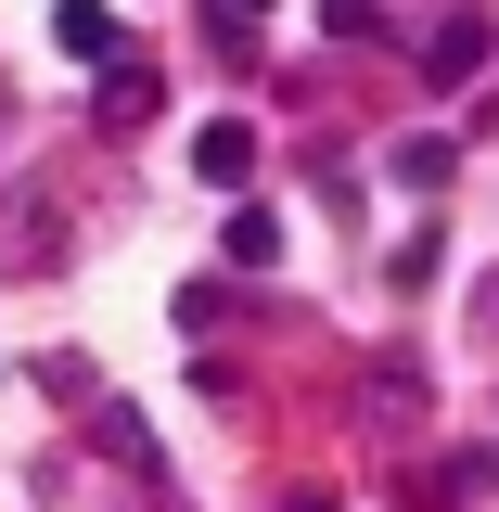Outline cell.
Returning a JSON list of instances; mask_svg holds the SVG:
<instances>
[{
  "label": "cell",
  "mask_w": 499,
  "mask_h": 512,
  "mask_svg": "<svg viewBox=\"0 0 499 512\" xmlns=\"http://www.w3.org/2000/svg\"><path fill=\"white\" fill-rule=\"evenodd\" d=\"M52 39L77 64H116V13H103V0H52Z\"/></svg>",
  "instance_id": "obj_3"
},
{
  "label": "cell",
  "mask_w": 499,
  "mask_h": 512,
  "mask_svg": "<svg viewBox=\"0 0 499 512\" xmlns=\"http://www.w3.org/2000/svg\"><path fill=\"white\" fill-rule=\"evenodd\" d=\"M436 256H448V244H436V231H410V244L384 256V282H397V295H423V282H436Z\"/></svg>",
  "instance_id": "obj_8"
},
{
  "label": "cell",
  "mask_w": 499,
  "mask_h": 512,
  "mask_svg": "<svg viewBox=\"0 0 499 512\" xmlns=\"http://www.w3.org/2000/svg\"><path fill=\"white\" fill-rule=\"evenodd\" d=\"M154 116V64H103V128H141Z\"/></svg>",
  "instance_id": "obj_5"
},
{
  "label": "cell",
  "mask_w": 499,
  "mask_h": 512,
  "mask_svg": "<svg viewBox=\"0 0 499 512\" xmlns=\"http://www.w3.org/2000/svg\"><path fill=\"white\" fill-rule=\"evenodd\" d=\"M384 167H397V192H448V167H461V154H448L436 128H410V141H384Z\"/></svg>",
  "instance_id": "obj_4"
},
{
  "label": "cell",
  "mask_w": 499,
  "mask_h": 512,
  "mask_svg": "<svg viewBox=\"0 0 499 512\" xmlns=\"http://www.w3.org/2000/svg\"><path fill=\"white\" fill-rule=\"evenodd\" d=\"M90 436H103V448H116V461H128V474L154 487V436H141V410H90Z\"/></svg>",
  "instance_id": "obj_6"
},
{
  "label": "cell",
  "mask_w": 499,
  "mask_h": 512,
  "mask_svg": "<svg viewBox=\"0 0 499 512\" xmlns=\"http://www.w3.org/2000/svg\"><path fill=\"white\" fill-rule=\"evenodd\" d=\"M487 52H499V39H487V13H448L436 39H423V77H436V90H461V77H474Z\"/></svg>",
  "instance_id": "obj_2"
},
{
  "label": "cell",
  "mask_w": 499,
  "mask_h": 512,
  "mask_svg": "<svg viewBox=\"0 0 499 512\" xmlns=\"http://www.w3.org/2000/svg\"><path fill=\"white\" fill-rule=\"evenodd\" d=\"M282 512H346V500H333V487H295V500H282Z\"/></svg>",
  "instance_id": "obj_11"
},
{
  "label": "cell",
  "mask_w": 499,
  "mask_h": 512,
  "mask_svg": "<svg viewBox=\"0 0 499 512\" xmlns=\"http://www.w3.org/2000/svg\"><path fill=\"white\" fill-rule=\"evenodd\" d=\"M474 320H487V333H499V269H487V282H474Z\"/></svg>",
  "instance_id": "obj_10"
},
{
  "label": "cell",
  "mask_w": 499,
  "mask_h": 512,
  "mask_svg": "<svg viewBox=\"0 0 499 512\" xmlns=\"http://www.w3.org/2000/svg\"><path fill=\"white\" fill-rule=\"evenodd\" d=\"M192 180H205V192H244L256 180V128L244 116H205V128H192Z\"/></svg>",
  "instance_id": "obj_1"
},
{
  "label": "cell",
  "mask_w": 499,
  "mask_h": 512,
  "mask_svg": "<svg viewBox=\"0 0 499 512\" xmlns=\"http://www.w3.org/2000/svg\"><path fill=\"white\" fill-rule=\"evenodd\" d=\"M320 26L333 39H384V0H320Z\"/></svg>",
  "instance_id": "obj_9"
},
{
  "label": "cell",
  "mask_w": 499,
  "mask_h": 512,
  "mask_svg": "<svg viewBox=\"0 0 499 512\" xmlns=\"http://www.w3.org/2000/svg\"><path fill=\"white\" fill-rule=\"evenodd\" d=\"M231 13H269V0H231Z\"/></svg>",
  "instance_id": "obj_12"
},
{
  "label": "cell",
  "mask_w": 499,
  "mask_h": 512,
  "mask_svg": "<svg viewBox=\"0 0 499 512\" xmlns=\"http://www.w3.org/2000/svg\"><path fill=\"white\" fill-rule=\"evenodd\" d=\"M269 256H282V218L269 205H231V269H269Z\"/></svg>",
  "instance_id": "obj_7"
}]
</instances>
